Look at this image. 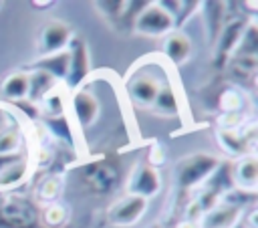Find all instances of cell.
<instances>
[{
    "label": "cell",
    "instance_id": "6da1fadb",
    "mask_svg": "<svg viewBox=\"0 0 258 228\" xmlns=\"http://www.w3.org/2000/svg\"><path fill=\"white\" fill-rule=\"evenodd\" d=\"M79 180L81 184L91 190L93 194H107L117 188L121 182V167L115 159L103 155L79 165Z\"/></svg>",
    "mask_w": 258,
    "mask_h": 228
},
{
    "label": "cell",
    "instance_id": "7a4b0ae2",
    "mask_svg": "<svg viewBox=\"0 0 258 228\" xmlns=\"http://www.w3.org/2000/svg\"><path fill=\"white\" fill-rule=\"evenodd\" d=\"M0 228H46L36 204L22 196H0Z\"/></svg>",
    "mask_w": 258,
    "mask_h": 228
},
{
    "label": "cell",
    "instance_id": "3957f363",
    "mask_svg": "<svg viewBox=\"0 0 258 228\" xmlns=\"http://www.w3.org/2000/svg\"><path fill=\"white\" fill-rule=\"evenodd\" d=\"M218 165H220V159L216 155L191 153L175 165V182L181 190H189V188L206 182L208 178H212V174L218 169Z\"/></svg>",
    "mask_w": 258,
    "mask_h": 228
},
{
    "label": "cell",
    "instance_id": "277c9868",
    "mask_svg": "<svg viewBox=\"0 0 258 228\" xmlns=\"http://www.w3.org/2000/svg\"><path fill=\"white\" fill-rule=\"evenodd\" d=\"M67 50H69V73H67L64 85L69 91H75L83 87V83L89 79L91 59H89V48L83 36H73Z\"/></svg>",
    "mask_w": 258,
    "mask_h": 228
},
{
    "label": "cell",
    "instance_id": "5b68a950",
    "mask_svg": "<svg viewBox=\"0 0 258 228\" xmlns=\"http://www.w3.org/2000/svg\"><path fill=\"white\" fill-rule=\"evenodd\" d=\"M67 115H71V119L75 121V125L79 129L87 131L99 117V99L87 87H79V89L71 91Z\"/></svg>",
    "mask_w": 258,
    "mask_h": 228
},
{
    "label": "cell",
    "instance_id": "8992f818",
    "mask_svg": "<svg viewBox=\"0 0 258 228\" xmlns=\"http://www.w3.org/2000/svg\"><path fill=\"white\" fill-rule=\"evenodd\" d=\"M30 149L24 145L18 151L0 155V190L20 186L30 172Z\"/></svg>",
    "mask_w": 258,
    "mask_h": 228
},
{
    "label": "cell",
    "instance_id": "52a82bcc",
    "mask_svg": "<svg viewBox=\"0 0 258 228\" xmlns=\"http://www.w3.org/2000/svg\"><path fill=\"white\" fill-rule=\"evenodd\" d=\"M248 22L250 20L244 18V16H234V18H228L224 22V26H222V30H220V34L216 38V54H214L216 59H214V65L218 69L226 67V63L234 54V50H236V46H238V42L242 38V32H244Z\"/></svg>",
    "mask_w": 258,
    "mask_h": 228
},
{
    "label": "cell",
    "instance_id": "ba28073f",
    "mask_svg": "<svg viewBox=\"0 0 258 228\" xmlns=\"http://www.w3.org/2000/svg\"><path fill=\"white\" fill-rule=\"evenodd\" d=\"M135 30L145 36H163L173 30V18L157 2H149L135 20Z\"/></svg>",
    "mask_w": 258,
    "mask_h": 228
},
{
    "label": "cell",
    "instance_id": "9c48e42d",
    "mask_svg": "<svg viewBox=\"0 0 258 228\" xmlns=\"http://www.w3.org/2000/svg\"><path fill=\"white\" fill-rule=\"evenodd\" d=\"M161 87V81L151 73H135L127 83V93L133 103L141 107H151L157 91Z\"/></svg>",
    "mask_w": 258,
    "mask_h": 228
},
{
    "label": "cell",
    "instance_id": "30bf717a",
    "mask_svg": "<svg viewBox=\"0 0 258 228\" xmlns=\"http://www.w3.org/2000/svg\"><path fill=\"white\" fill-rule=\"evenodd\" d=\"M147 210V200L127 194L125 198H121L109 212V218L113 224L117 226H131L135 222H139V218L145 214Z\"/></svg>",
    "mask_w": 258,
    "mask_h": 228
},
{
    "label": "cell",
    "instance_id": "8fae6325",
    "mask_svg": "<svg viewBox=\"0 0 258 228\" xmlns=\"http://www.w3.org/2000/svg\"><path fill=\"white\" fill-rule=\"evenodd\" d=\"M159 188H161V180H159L155 165L141 163L135 167V172L129 180V194L149 200L151 196H155L159 192Z\"/></svg>",
    "mask_w": 258,
    "mask_h": 228
},
{
    "label": "cell",
    "instance_id": "7c38bea8",
    "mask_svg": "<svg viewBox=\"0 0 258 228\" xmlns=\"http://www.w3.org/2000/svg\"><path fill=\"white\" fill-rule=\"evenodd\" d=\"M73 38V30L67 22H50L44 26L40 34V54H54L69 48V42Z\"/></svg>",
    "mask_w": 258,
    "mask_h": 228
},
{
    "label": "cell",
    "instance_id": "4fadbf2b",
    "mask_svg": "<svg viewBox=\"0 0 258 228\" xmlns=\"http://www.w3.org/2000/svg\"><path fill=\"white\" fill-rule=\"evenodd\" d=\"M163 54H165V59L173 67L183 65L189 59V54H191V40H189V36L183 34L181 30H171L169 34H165Z\"/></svg>",
    "mask_w": 258,
    "mask_h": 228
},
{
    "label": "cell",
    "instance_id": "5bb4252c",
    "mask_svg": "<svg viewBox=\"0 0 258 228\" xmlns=\"http://www.w3.org/2000/svg\"><path fill=\"white\" fill-rule=\"evenodd\" d=\"M240 212L242 210L238 206H232L226 202L218 204L216 208H212L202 216V228H232L238 222Z\"/></svg>",
    "mask_w": 258,
    "mask_h": 228
},
{
    "label": "cell",
    "instance_id": "9a60e30c",
    "mask_svg": "<svg viewBox=\"0 0 258 228\" xmlns=\"http://www.w3.org/2000/svg\"><path fill=\"white\" fill-rule=\"evenodd\" d=\"M28 69L30 71H44L50 77H54L56 81H64L67 79V73H69V50L40 56L38 61L30 63Z\"/></svg>",
    "mask_w": 258,
    "mask_h": 228
},
{
    "label": "cell",
    "instance_id": "2e32d148",
    "mask_svg": "<svg viewBox=\"0 0 258 228\" xmlns=\"http://www.w3.org/2000/svg\"><path fill=\"white\" fill-rule=\"evenodd\" d=\"M232 178L234 184L240 190H250L254 192L258 184V161L254 155H244L234 167H232Z\"/></svg>",
    "mask_w": 258,
    "mask_h": 228
},
{
    "label": "cell",
    "instance_id": "e0dca14e",
    "mask_svg": "<svg viewBox=\"0 0 258 228\" xmlns=\"http://www.w3.org/2000/svg\"><path fill=\"white\" fill-rule=\"evenodd\" d=\"M0 95L12 103L24 101L28 95V73L26 71H14L10 73L2 85H0Z\"/></svg>",
    "mask_w": 258,
    "mask_h": 228
},
{
    "label": "cell",
    "instance_id": "ac0fdd59",
    "mask_svg": "<svg viewBox=\"0 0 258 228\" xmlns=\"http://www.w3.org/2000/svg\"><path fill=\"white\" fill-rule=\"evenodd\" d=\"M52 89H56V79L54 77H50L44 71H32V73H28V95H26V99L32 105L40 103Z\"/></svg>",
    "mask_w": 258,
    "mask_h": 228
},
{
    "label": "cell",
    "instance_id": "d6986e66",
    "mask_svg": "<svg viewBox=\"0 0 258 228\" xmlns=\"http://www.w3.org/2000/svg\"><path fill=\"white\" fill-rule=\"evenodd\" d=\"M151 107L161 115H177L179 113V101H177L175 89L169 83H161Z\"/></svg>",
    "mask_w": 258,
    "mask_h": 228
},
{
    "label": "cell",
    "instance_id": "ffe728a7",
    "mask_svg": "<svg viewBox=\"0 0 258 228\" xmlns=\"http://www.w3.org/2000/svg\"><path fill=\"white\" fill-rule=\"evenodd\" d=\"M258 69V56H244V54H232L230 56V75L240 81L248 83Z\"/></svg>",
    "mask_w": 258,
    "mask_h": 228
},
{
    "label": "cell",
    "instance_id": "44dd1931",
    "mask_svg": "<svg viewBox=\"0 0 258 228\" xmlns=\"http://www.w3.org/2000/svg\"><path fill=\"white\" fill-rule=\"evenodd\" d=\"M24 145H28V141H26V135H24V129H22L20 121H16L14 125H10L6 131L0 133V155L18 151Z\"/></svg>",
    "mask_w": 258,
    "mask_h": 228
},
{
    "label": "cell",
    "instance_id": "7402d4cb",
    "mask_svg": "<svg viewBox=\"0 0 258 228\" xmlns=\"http://www.w3.org/2000/svg\"><path fill=\"white\" fill-rule=\"evenodd\" d=\"M206 14H208V24H210V42L216 44V38L224 26V22L228 20L226 18V8L228 4L226 2H206Z\"/></svg>",
    "mask_w": 258,
    "mask_h": 228
},
{
    "label": "cell",
    "instance_id": "603a6c76",
    "mask_svg": "<svg viewBox=\"0 0 258 228\" xmlns=\"http://www.w3.org/2000/svg\"><path fill=\"white\" fill-rule=\"evenodd\" d=\"M234 54H244V56H258V28L256 22L250 20L242 32V38L234 50Z\"/></svg>",
    "mask_w": 258,
    "mask_h": 228
},
{
    "label": "cell",
    "instance_id": "cb8c5ba5",
    "mask_svg": "<svg viewBox=\"0 0 258 228\" xmlns=\"http://www.w3.org/2000/svg\"><path fill=\"white\" fill-rule=\"evenodd\" d=\"M44 123L46 127L50 129V133L54 137H58L60 141H64L67 145H75L73 141V127H71V121H69V115H60V117H44Z\"/></svg>",
    "mask_w": 258,
    "mask_h": 228
},
{
    "label": "cell",
    "instance_id": "d4e9b609",
    "mask_svg": "<svg viewBox=\"0 0 258 228\" xmlns=\"http://www.w3.org/2000/svg\"><path fill=\"white\" fill-rule=\"evenodd\" d=\"M40 109H42L44 117H60V115H67V103H64V97H62L60 89H52L40 101Z\"/></svg>",
    "mask_w": 258,
    "mask_h": 228
},
{
    "label": "cell",
    "instance_id": "484cf974",
    "mask_svg": "<svg viewBox=\"0 0 258 228\" xmlns=\"http://www.w3.org/2000/svg\"><path fill=\"white\" fill-rule=\"evenodd\" d=\"M147 4L149 2H145V0H137V2H125V8H123V12H121V16H119V20H117V28H123V30H131V28H135V20L139 18V14L147 8Z\"/></svg>",
    "mask_w": 258,
    "mask_h": 228
},
{
    "label": "cell",
    "instance_id": "4316f807",
    "mask_svg": "<svg viewBox=\"0 0 258 228\" xmlns=\"http://www.w3.org/2000/svg\"><path fill=\"white\" fill-rule=\"evenodd\" d=\"M218 135H220V143H222V147H224L226 151L236 153V155L246 153L248 145H246L242 133H238V131H234V129H222Z\"/></svg>",
    "mask_w": 258,
    "mask_h": 228
},
{
    "label": "cell",
    "instance_id": "83f0119b",
    "mask_svg": "<svg viewBox=\"0 0 258 228\" xmlns=\"http://www.w3.org/2000/svg\"><path fill=\"white\" fill-rule=\"evenodd\" d=\"M67 218H69V210L62 206V204H56V202H52V204H48L44 210H42V222H44V226L46 228H60L64 222H67Z\"/></svg>",
    "mask_w": 258,
    "mask_h": 228
},
{
    "label": "cell",
    "instance_id": "f1b7e54d",
    "mask_svg": "<svg viewBox=\"0 0 258 228\" xmlns=\"http://www.w3.org/2000/svg\"><path fill=\"white\" fill-rule=\"evenodd\" d=\"M60 194V182L58 178L54 176H48L40 182L38 190H36V200L38 202H44V204H52Z\"/></svg>",
    "mask_w": 258,
    "mask_h": 228
},
{
    "label": "cell",
    "instance_id": "f546056e",
    "mask_svg": "<svg viewBox=\"0 0 258 228\" xmlns=\"http://www.w3.org/2000/svg\"><path fill=\"white\" fill-rule=\"evenodd\" d=\"M95 6H97L113 24H117V20H119V16H121V12H123V8H125V2H123V0H105V2H95Z\"/></svg>",
    "mask_w": 258,
    "mask_h": 228
},
{
    "label": "cell",
    "instance_id": "4dcf8cb0",
    "mask_svg": "<svg viewBox=\"0 0 258 228\" xmlns=\"http://www.w3.org/2000/svg\"><path fill=\"white\" fill-rule=\"evenodd\" d=\"M198 6H202V2H181L179 4V12H177V16H175V20H173V30H179V26L196 12V8Z\"/></svg>",
    "mask_w": 258,
    "mask_h": 228
},
{
    "label": "cell",
    "instance_id": "1f68e13d",
    "mask_svg": "<svg viewBox=\"0 0 258 228\" xmlns=\"http://www.w3.org/2000/svg\"><path fill=\"white\" fill-rule=\"evenodd\" d=\"M16 121H18V115L12 111V107L8 103H0V133L6 131Z\"/></svg>",
    "mask_w": 258,
    "mask_h": 228
},
{
    "label": "cell",
    "instance_id": "d6a6232c",
    "mask_svg": "<svg viewBox=\"0 0 258 228\" xmlns=\"http://www.w3.org/2000/svg\"><path fill=\"white\" fill-rule=\"evenodd\" d=\"M175 228H196V224H194V222H187V220H183V222H179Z\"/></svg>",
    "mask_w": 258,
    "mask_h": 228
},
{
    "label": "cell",
    "instance_id": "836d02e7",
    "mask_svg": "<svg viewBox=\"0 0 258 228\" xmlns=\"http://www.w3.org/2000/svg\"><path fill=\"white\" fill-rule=\"evenodd\" d=\"M149 228H161V226H159V224H153V226H149Z\"/></svg>",
    "mask_w": 258,
    "mask_h": 228
}]
</instances>
